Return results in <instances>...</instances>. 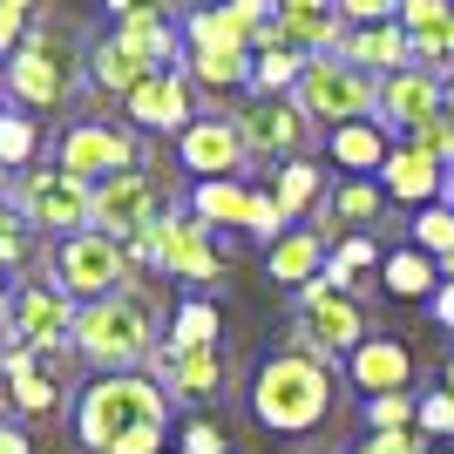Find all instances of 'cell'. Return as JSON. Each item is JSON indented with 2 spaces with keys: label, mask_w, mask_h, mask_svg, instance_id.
Listing matches in <instances>:
<instances>
[{
  "label": "cell",
  "mask_w": 454,
  "mask_h": 454,
  "mask_svg": "<svg viewBox=\"0 0 454 454\" xmlns=\"http://www.w3.org/2000/svg\"><path fill=\"white\" fill-rule=\"evenodd\" d=\"M176 400L150 373H95L75 394L82 454H163Z\"/></svg>",
  "instance_id": "1"
},
{
  "label": "cell",
  "mask_w": 454,
  "mask_h": 454,
  "mask_svg": "<svg viewBox=\"0 0 454 454\" xmlns=\"http://www.w3.org/2000/svg\"><path fill=\"white\" fill-rule=\"evenodd\" d=\"M245 400H251V420L265 434L305 441V434H319L325 420H333V407H340V373H333V360L305 353L299 340H285L258 360Z\"/></svg>",
  "instance_id": "2"
},
{
  "label": "cell",
  "mask_w": 454,
  "mask_h": 454,
  "mask_svg": "<svg viewBox=\"0 0 454 454\" xmlns=\"http://www.w3.org/2000/svg\"><path fill=\"white\" fill-rule=\"evenodd\" d=\"M163 333H170V325L156 319V299L143 292V285H129V292H115V299L82 305L75 360H89L95 373H143V366L156 360Z\"/></svg>",
  "instance_id": "3"
},
{
  "label": "cell",
  "mask_w": 454,
  "mask_h": 454,
  "mask_svg": "<svg viewBox=\"0 0 454 454\" xmlns=\"http://www.w3.org/2000/svg\"><path fill=\"white\" fill-rule=\"evenodd\" d=\"M292 340H299L305 353H319V360L346 366L373 340V319H366V305L353 299V292H340V285L319 271L305 292H292Z\"/></svg>",
  "instance_id": "4"
},
{
  "label": "cell",
  "mask_w": 454,
  "mask_h": 454,
  "mask_svg": "<svg viewBox=\"0 0 454 454\" xmlns=\"http://www.w3.org/2000/svg\"><path fill=\"white\" fill-rule=\"evenodd\" d=\"M48 285H61L75 305H95V299H115V292H129L136 285V265L129 251L102 238V231H75V238H61L48 251Z\"/></svg>",
  "instance_id": "5"
},
{
  "label": "cell",
  "mask_w": 454,
  "mask_h": 454,
  "mask_svg": "<svg viewBox=\"0 0 454 454\" xmlns=\"http://www.w3.org/2000/svg\"><path fill=\"white\" fill-rule=\"evenodd\" d=\"M292 102H299L312 122H325V129H340V122H366V115H380V75L353 68L346 55H319V61H305Z\"/></svg>",
  "instance_id": "6"
},
{
  "label": "cell",
  "mask_w": 454,
  "mask_h": 454,
  "mask_svg": "<svg viewBox=\"0 0 454 454\" xmlns=\"http://www.w3.org/2000/svg\"><path fill=\"white\" fill-rule=\"evenodd\" d=\"M14 210L35 224V238H75V231L95 224V184H82V176L68 170H20L14 176Z\"/></svg>",
  "instance_id": "7"
},
{
  "label": "cell",
  "mask_w": 454,
  "mask_h": 454,
  "mask_svg": "<svg viewBox=\"0 0 454 454\" xmlns=\"http://www.w3.org/2000/svg\"><path fill=\"white\" fill-rule=\"evenodd\" d=\"M7 95H14V109L41 115V109H61L68 95H75V55H68V41L61 35H27L7 55Z\"/></svg>",
  "instance_id": "8"
},
{
  "label": "cell",
  "mask_w": 454,
  "mask_h": 454,
  "mask_svg": "<svg viewBox=\"0 0 454 454\" xmlns=\"http://www.w3.org/2000/svg\"><path fill=\"white\" fill-rule=\"evenodd\" d=\"M170 210H176L170 190L156 184L150 170H122V176H109V184H95V224H89V231L115 238V245H129V238L156 231Z\"/></svg>",
  "instance_id": "9"
},
{
  "label": "cell",
  "mask_w": 454,
  "mask_h": 454,
  "mask_svg": "<svg viewBox=\"0 0 454 454\" xmlns=\"http://www.w3.org/2000/svg\"><path fill=\"white\" fill-rule=\"evenodd\" d=\"M55 170L82 176V184H109L122 170H143V143L122 122H68L55 143Z\"/></svg>",
  "instance_id": "10"
},
{
  "label": "cell",
  "mask_w": 454,
  "mask_h": 454,
  "mask_svg": "<svg viewBox=\"0 0 454 454\" xmlns=\"http://www.w3.org/2000/svg\"><path fill=\"white\" fill-rule=\"evenodd\" d=\"M312 115L292 102V95H251L245 109H238V136H245L251 163H292V156H305V143H312Z\"/></svg>",
  "instance_id": "11"
},
{
  "label": "cell",
  "mask_w": 454,
  "mask_h": 454,
  "mask_svg": "<svg viewBox=\"0 0 454 454\" xmlns=\"http://www.w3.org/2000/svg\"><path fill=\"white\" fill-rule=\"evenodd\" d=\"M156 271L176 285H217L231 271L224 245H217V231L197 224L190 210H170L163 224H156Z\"/></svg>",
  "instance_id": "12"
},
{
  "label": "cell",
  "mask_w": 454,
  "mask_h": 454,
  "mask_svg": "<svg viewBox=\"0 0 454 454\" xmlns=\"http://www.w3.org/2000/svg\"><path fill=\"white\" fill-rule=\"evenodd\" d=\"M75 319L82 305L61 285H20L14 292V319H7V346H41V353H75Z\"/></svg>",
  "instance_id": "13"
},
{
  "label": "cell",
  "mask_w": 454,
  "mask_h": 454,
  "mask_svg": "<svg viewBox=\"0 0 454 454\" xmlns=\"http://www.w3.org/2000/svg\"><path fill=\"white\" fill-rule=\"evenodd\" d=\"M0 387L14 414H55L68 394V353H41V346H7L0 353Z\"/></svg>",
  "instance_id": "14"
},
{
  "label": "cell",
  "mask_w": 454,
  "mask_h": 454,
  "mask_svg": "<svg viewBox=\"0 0 454 454\" xmlns=\"http://www.w3.org/2000/svg\"><path fill=\"white\" fill-rule=\"evenodd\" d=\"M143 373H150L170 400H184V407H204V400L224 394V353H217V346H170L163 340Z\"/></svg>",
  "instance_id": "15"
},
{
  "label": "cell",
  "mask_w": 454,
  "mask_h": 454,
  "mask_svg": "<svg viewBox=\"0 0 454 454\" xmlns=\"http://www.w3.org/2000/svg\"><path fill=\"white\" fill-rule=\"evenodd\" d=\"M176 163H184L197 184H210V176H245L251 150H245V136H238V115H197V122L176 136Z\"/></svg>",
  "instance_id": "16"
},
{
  "label": "cell",
  "mask_w": 454,
  "mask_h": 454,
  "mask_svg": "<svg viewBox=\"0 0 454 454\" xmlns=\"http://www.w3.org/2000/svg\"><path fill=\"white\" fill-rule=\"evenodd\" d=\"M122 115H129L136 129H150V136H184L190 122H197V95H190V75H184V68H156L143 89L122 95Z\"/></svg>",
  "instance_id": "17"
},
{
  "label": "cell",
  "mask_w": 454,
  "mask_h": 454,
  "mask_svg": "<svg viewBox=\"0 0 454 454\" xmlns=\"http://www.w3.org/2000/svg\"><path fill=\"white\" fill-rule=\"evenodd\" d=\"M387 190H380V176H333V190H325V204L312 210V231H319L325 245H340V238H353V231L380 224L387 217Z\"/></svg>",
  "instance_id": "18"
},
{
  "label": "cell",
  "mask_w": 454,
  "mask_h": 454,
  "mask_svg": "<svg viewBox=\"0 0 454 454\" xmlns=\"http://www.w3.org/2000/svg\"><path fill=\"white\" fill-rule=\"evenodd\" d=\"M441 109H448V75H434V68H400V75L380 82V129L387 136L420 129Z\"/></svg>",
  "instance_id": "19"
},
{
  "label": "cell",
  "mask_w": 454,
  "mask_h": 454,
  "mask_svg": "<svg viewBox=\"0 0 454 454\" xmlns=\"http://www.w3.org/2000/svg\"><path fill=\"white\" fill-rule=\"evenodd\" d=\"M346 387L360 400H380V394H414V353L400 333H373V340L346 360Z\"/></svg>",
  "instance_id": "20"
},
{
  "label": "cell",
  "mask_w": 454,
  "mask_h": 454,
  "mask_svg": "<svg viewBox=\"0 0 454 454\" xmlns=\"http://www.w3.org/2000/svg\"><path fill=\"white\" fill-rule=\"evenodd\" d=\"M400 27L414 41V68L454 75V0H400Z\"/></svg>",
  "instance_id": "21"
},
{
  "label": "cell",
  "mask_w": 454,
  "mask_h": 454,
  "mask_svg": "<svg viewBox=\"0 0 454 454\" xmlns=\"http://www.w3.org/2000/svg\"><path fill=\"white\" fill-rule=\"evenodd\" d=\"M380 190L394 197V204H448V170H441L434 156H420L414 143H394V156H387V170H380Z\"/></svg>",
  "instance_id": "22"
},
{
  "label": "cell",
  "mask_w": 454,
  "mask_h": 454,
  "mask_svg": "<svg viewBox=\"0 0 454 454\" xmlns=\"http://www.w3.org/2000/svg\"><path fill=\"white\" fill-rule=\"evenodd\" d=\"M251 210H258V184H245V176L190 184V217L210 224V231H245V238H251Z\"/></svg>",
  "instance_id": "23"
},
{
  "label": "cell",
  "mask_w": 454,
  "mask_h": 454,
  "mask_svg": "<svg viewBox=\"0 0 454 454\" xmlns=\"http://www.w3.org/2000/svg\"><path fill=\"white\" fill-rule=\"evenodd\" d=\"M394 143H400V136L380 129V115L325 129V156L340 163V176H380V170H387V156H394Z\"/></svg>",
  "instance_id": "24"
},
{
  "label": "cell",
  "mask_w": 454,
  "mask_h": 454,
  "mask_svg": "<svg viewBox=\"0 0 454 454\" xmlns=\"http://www.w3.org/2000/svg\"><path fill=\"white\" fill-rule=\"evenodd\" d=\"M353 68H366V75H400V68H414V41H407V27L400 20H380V27H353L340 48Z\"/></svg>",
  "instance_id": "25"
},
{
  "label": "cell",
  "mask_w": 454,
  "mask_h": 454,
  "mask_svg": "<svg viewBox=\"0 0 454 454\" xmlns=\"http://www.w3.org/2000/svg\"><path fill=\"white\" fill-rule=\"evenodd\" d=\"M325 258H333V245H325L312 224H292L278 238V245L265 251V271H271V285H292V292H305V285L325 271Z\"/></svg>",
  "instance_id": "26"
},
{
  "label": "cell",
  "mask_w": 454,
  "mask_h": 454,
  "mask_svg": "<svg viewBox=\"0 0 454 454\" xmlns=\"http://www.w3.org/2000/svg\"><path fill=\"white\" fill-rule=\"evenodd\" d=\"M265 190H271V204L285 210V224H305V217L325 204L333 176H325L312 156H292V163H278V170H271V184H265Z\"/></svg>",
  "instance_id": "27"
},
{
  "label": "cell",
  "mask_w": 454,
  "mask_h": 454,
  "mask_svg": "<svg viewBox=\"0 0 454 454\" xmlns=\"http://www.w3.org/2000/svg\"><path fill=\"white\" fill-rule=\"evenodd\" d=\"M115 35L129 41L143 61H156V68H184V27H176V14H156V7L115 14Z\"/></svg>",
  "instance_id": "28"
},
{
  "label": "cell",
  "mask_w": 454,
  "mask_h": 454,
  "mask_svg": "<svg viewBox=\"0 0 454 454\" xmlns=\"http://www.w3.org/2000/svg\"><path fill=\"white\" fill-rule=\"evenodd\" d=\"M150 75H156V61H143L122 35H102V41L89 48V82H95L102 95H115V102H122L129 89H143Z\"/></svg>",
  "instance_id": "29"
},
{
  "label": "cell",
  "mask_w": 454,
  "mask_h": 454,
  "mask_svg": "<svg viewBox=\"0 0 454 454\" xmlns=\"http://www.w3.org/2000/svg\"><path fill=\"white\" fill-rule=\"evenodd\" d=\"M251 61H258V48H190L184 75L210 95H231V89H251Z\"/></svg>",
  "instance_id": "30"
},
{
  "label": "cell",
  "mask_w": 454,
  "mask_h": 454,
  "mask_svg": "<svg viewBox=\"0 0 454 454\" xmlns=\"http://www.w3.org/2000/svg\"><path fill=\"white\" fill-rule=\"evenodd\" d=\"M380 285H387L394 299H434V292H441V265L420 245H400V251L380 258Z\"/></svg>",
  "instance_id": "31"
},
{
  "label": "cell",
  "mask_w": 454,
  "mask_h": 454,
  "mask_svg": "<svg viewBox=\"0 0 454 454\" xmlns=\"http://www.w3.org/2000/svg\"><path fill=\"white\" fill-rule=\"evenodd\" d=\"M163 340H170V346H217V340H224V312H217V299H204V292L176 299Z\"/></svg>",
  "instance_id": "32"
},
{
  "label": "cell",
  "mask_w": 454,
  "mask_h": 454,
  "mask_svg": "<svg viewBox=\"0 0 454 454\" xmlns=\"http://www.w3.org/2000/svg\"><path fill=\"white\" fill-rule=\"evenodd\" d=\"M190 48H258V41L238 27L231 7H190L184 14V55Z\"/></svg>",
  "instance_id": "33"
},
{
  "label": "cell",
  "mask_w": 454,
  "mask_h": 454,
  "mask_svg": "<svg viewBox=\"0 0 454 454\" xmlns=\"http://www.w3.org/2000/svg\"><path fill=\"white\" fill-rule=\"evenodd\" d=\"M41 156V122L27 109H0V170H35Z\"/></svg>",
  "instance_id": "34"
},
{
  "label": "cell",
  "mask_w": 454,
  "mask_h": 454,
  "mask_svg": "<svg viewBox=\"0 0 454 454\" xmlns=\"http://www.w3.org/2000/svg\"><path fill=\"white\" fill-rule=\"evenodd\" d=\"M299 75H305L299 48H258V61H251V95H292Z\"/></svg>",
  "instance_id": "35"
},
{
  "label": "cell",
  "mask_w": 454,
  "mask_h": 454,
  "mask_svg": "<svg viewBox=\"0 0 454 454\" xmlns=\"http://www.w3.org/2000/svg\"><path fill=\"white\" fill-rule=\"evenodd\" d=\"M35 265V224L14 210V197H0V271H27Z\"/></svg>",
  "instance_id": "36"
},
{
  "label": "cell",
  "mask_w": 454,
  "mask_h": 454,
  "mask_svg": "<svg viewBox=\"0 0 454 454\" xmlns=\"http://www.w3.org/2000/svg\"><path fill=\"white\" fill-rule=\"evenodd\" d=\"M420 427V394H380L366 400V434H414Z\"/></svg>",
  "instance_id": "37"
},
{
  "label": "cell",
  "mask_w": 454,
  "mask_h": 454,
  "mask_svg": "<svg viewBox=\"0 0 454 454\" xmlns=\"http://www.w3.org/2000/svg\"><path fill=\"white\" fill-rule=\"evenodd\" d=\"M373 265H380V245L366 238V231H353V238H340V245H333V258H325V278L346 292V285L360 278V271H373Z\"/></svg>",
  "instance_id": "38"
},
{
  "label": "cell",
  "mask_w": 454,
  "mask_h": 454,
  "mask_svg": "<svg viewBox=\"0 0 454 454\" xmlns=\"http://www.w3.org/2000/svg\"><path fill=\"white\" fill-rule=\"evenodd\" d=\"M414 245L427 251V258H448L454 251V204H427V210H414Z\"/></svg>",
  "instance_id": "39"
},
{
  "label": "cell",
  "mask_w": 454,
  "mask_h": 454,
  "mask_svg": "<svg viewBox=\"0 0 454 454\" xmlns=\"http://www.w3.org/2000/svg\"><path fill=\"white\" fill-rule=\"evenodd\" d=\"M400 143H414L420 156H434L441 170H454V115H448V109H441V115H427L420 129H407Z\"/></svg>",
  "instance_id": "40"
},
{
  "label": "cell",
  "mask_w": 454,
  "mask_h": 454,
  "mask_svg": "<svg viewBox=\"0 0 454 454\" xmlns=\"http://www.w3.org/2000/svg\"><path fill=\"white\" fill-rule=\"evenodd\" d=\"M176 454H231V434L210 414H190L184 427H176Z\"/></svg>",
  "instance_id": "41"
},
{
  "label": "cell",
  "mask_w": 454,
  "mask_h": 454,
  "mask_svg": "<svg viewBox=\"0 0 454 454\" xmlns=\"http://www.w3.org/2000/svg\"><path fill=\"white\" fill-rule=\"evenodd\" d=\"M346 27H380V20H400V0H333Z\"/></svg>",
  "instance_id": "42"
},
{
  "label": "cell",
  "mask_w": 454,
  "mask_h": 454,
  "mask_svg": "<svg viewBox=\"0 0 454 454\" xmlns=\"http://www.w3.org/2000/svg\"><path fill=\"white\" fill-rule=\"evenodd\" d=\"M420 434H448L454 441V394H448V387H441V394H420Z\"/></svg>",
  "instance_id": "43"
},
{
  "label": "cell",
  "mask_w": 454,
  "mask_h": 454,
  "mask_svg": "<svg viewBox=\"0 0 454 454\" xmlns=\"http://www.w3.org/2000/svg\"><path fill=\"white\" fill-rule=\"evenodd\" d=\"M353 454H427V434H420V427L414 434H366Z\"/></svg>",
  "instance_id": "44"
},
{
  "label": "cell",
  "mask_w": 454,
  "mask_h": 454,
  "mask_svg": "<svg viewBox=\"0 0 454 454\" xmlns=\"http://www.w3.org/2000/svg\"><path fill=\"white\" fill-rule=\"evenodd\" d=\"M20 41H27V7H14V0H0V55H14Z\"/></svg>",
  "instance_id": "45"
},
{
  "label": "cell",
  "mask_w": 454,
  "mask_h": 454,
  "mask_svg": "<svg viewBox=\"0 0 454 454\" xmlns=\"http://www.w3.org/2000/svg\"><path fill=\"white\" fill-rule=\"evenodd\" d=\"M427 312H434V325H448V333H454V278H441V292L427 299Z\"/></svg>",
  "instance_id": "46"
},
{
  "label": "cell",
  "mask_w": 454,
  "mask_h": 454,
  "mask_svg": "<svg viewBox=\"0 0 454 454\" xmlns=\"http://www.w3.org/2000/svg\"><path fill=\"white\" fill-rule=\"evenodd\" d=\"M0 454H35V441H27L20 420H0Z\"/></svg>",
  "instance_id": "47"
},
{
  "label": "cell",
  "mask_w": 454,
  "mask_h": 454,
  "mask_svg": "<svg viewBox=\"0 0 454 454\" xmlns=\"http://www.w3.org/2000/svg\"><path fill=\"white\" fill-rule=\"evenodd\" d=\"M7 319H14V292L0 285V333H7Z\"/></svg>",
  "instance_id": "48"
},
{
  "label": "cell",
  "mask_w": 454,
  "mask_h": 454,
  "mask_svg": "<svg viewBox=\"0 0 454 454\" xmlns=\"http://www.w3.org/2000/svg\"><path fill=\"white\" fill-rule=\"evenodd\" d=\"M278 7H305V14H325L333 0H278Z\"/></svg>",
  "instance_id": "49"
},
{
  "label": "cell",
  "mask_w": 454,
  "mask_h": 454,
  "mask_svg": "<svg viewBox=\"0 0 454 454\" xmlns=\"http://www.w3.org/2000/svg\"><path fill=\"white\" fill-rule=\"evenodd\" d=\"M441 387H448V394H454V353H448V373H441Z\"/></svg>",
  "instance_id": "50"
},
{
  "label": "cell",
  "mask_w": 454,
  "mask_h": 454,
  "mask_svg": "<svg viewBox=\"0 0 454 454\" xmlns=\"http://www.w3.org/2000/svg\"><path fill=\"white\" fill-rule=\"evenodd\" d=\"M448 115H454V75H448Z\"/></svg>",
  "instance_id": "51"
},
{
  "label": "cell",
  "mask_w": 454,
  "mask_h": 454,
  "mask_svg": "<svg viewBox=\"0 0 454 454\" xmlns=\"http://www.w3.org/2000/svg\"><path fill=\"white\" fill-rule=\"evenodd\" d=\"M0 95H7V61H0Z\"/></svg>",
  "instance_id": "52"
},
{
  "label": "cell",
  "mask_w": 454,
  "mask_h": 454,
  "mask_svg": "<svg viewBox=\"0 0 454 454\" xmlns=\"http://www.w3.org/2000/svg\"><path fill=\"white\" fill-rule=\"evenodd\" d=\"M448 204H454V170H448Z\"/></svg>",
  "instance_id": "53"
},
{
  "label": "cell",
  "mask_w": 454,
  "mask_h": 454,
  "mask_svg": "<svg viewBox=\"0 0 454 454\" xmlns=\"http://www.w3.org/2000/svg\"><path fill=\"white\" fill-rule=\"evenodd\" d=\"M0 197H7V170H0Z\"/></svg>",
  "instance_id": "54"
},
{
  "label": "cell",
  "mask_w": 454,
  "mask_h": 454,
  "mask_svg": "<svg viewBox=\"0 0 454 454\" xmlns=\"http://www.w3.org/2000/svg\"><path fill=\"white\" fill-rule=\"evenodd\" d=\"M0 353H7V346H0Z\"/></svg>",
  "instance_id": "55"
},
{
  "label": "cell",
  "mask_w": 454,
  "mask_h": 454,
  "mask_svg": "<svg viewBox=\"0 0 454 454\" xmlns=\"http://www.w3.org/2000/svg\"><path fill=\"white\" fill-rule=\"evenodd\" d=\"M448 454H454V448H448Z\"/></svg>",
  "instance_id": "56"
}]
</instances>
